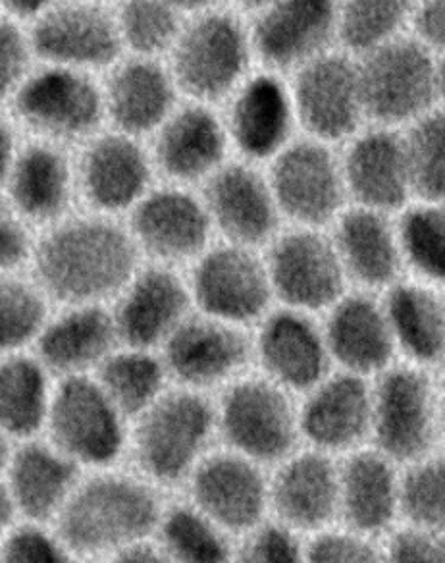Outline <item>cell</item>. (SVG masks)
<instances>
[{
  "label": "cell",
  "mask_w": 445,
  "mask_h": 563,
  "mask_svg": "<svg viewBox=\"0 0 445 563\" xmlns=\"http://www.w3.org/2000/svg\"><path fill=\"white\" fill-rule=\"evenodd\" d=\"M0 10H2V0H0Z\"/></svg>",
  "instance_id": "obj_62"
},
{
  "label": "cell",
  "mask_w": 445,
  "mask_h": 563,
  "mask_svg": "<svg viewBox=\"0 0 445 563\" xmlns=\"http://www.w3.org/2000/svg\"><path fill=\"white\" fill-rule=\"evenodd\" d=\"M367 124L403 130L437 107V55L413 33L355 58Z\"/></svg>",
  "instance_id": "obj_8"
},
{
  "label": "cell",
  "mask_w": 445,
  "mask_h": 563,
  "mask_svg": "<svg viewBox=\"0 0 445 563\" xmlns=\"http://www.w3.org/2000/svg\"><path fill=\"white\" fill-rule=\"evenodd\" d=\"M220 446L272 470L301 444L299 398L257 371L214 396Z\"/></svg>",
  "instance_id": "obj_6"
},
{
  "label": "cell",
  "mask_w": 445,
  "mask_h": 563,
  "mask_svg": "<svg viewBox=\"0 0 445 563\" xmlns=\"http://www.w3.org/2000/svg\"><path fill=\"white\" fill-rule=\"evenodd\" d=\"M118 345L109 306H55L32 352L63 380L94 375Z\"/></svg>",
  "instance_id": "obj_34"
},
{
  "label": "cell",
  "mask_w": 445,
  "mask_h": 563,
  "mask_svg": "<svg viewBox=\"0 0 445 563\" xmlns=\"http://www.w3.org/2000/svg\"><path fill=\"white\" fill-rule=\"evenodd\" d=\"M232 2H234L235 10H237L240 14L245 12V14L255 16L257 12L265 10L266 7H270L276 0H232Z\"/></svg>",
  "instance_id": "obj_57"
},
{
  "label": "cell",
  "mask_w": 445,
  "mask_h": 563,
  "mask_svg": "<svg viewBox=\"0 0 445 563\" xmlns=\"http://www.w3.org/2000/svg\"><path fill=\"white\" fill-rule=\"evenodd\" d=\"M174 386L216 396L253 371L251 330L193 311L160 347Z\"/></svg>",
  "instance_id": "obj_17"
},
{
  "label": "cell",
  "mask_w": 445,
  "mask_h": 563,
  "mask_svg": "<svg viewBox=\"0 0 445 563\" xmlns=\"http://www.w3.org/2000/svg\"><path fill=\"white\" fill-rule=\"evenodd\" d=\"M419 0H337V48L367 55L413 32Z\"/></svg>",
  "instance_id": "obj_39"
},
{
  "label": "cell",
  "mask_w": 445,
  "mask_h": 563,
  "mask_svg": "<svg viewBox=\"0 0 445 563\" xmlns=\"http://www.w3.org/2000/svg\"><path fill=\"white\" fill-rule=\"evenodd\" d=\"M388 563H445V537L399 527L386 539Z\"/></svg>",
  "instance_id": "obj_50"
},
{
  "label": "cell",
  "mask_w": 445,
  "mask_h": 563,
  "mask_svg": "<svg viewBox=\"0 0 445 563\" xmlns=\"http://www.w3.org/2000/svg\"><path fill=\"white\" fill-rule=\"evenodd\" d=\"M232 155L266 166L301 135L286 76L255 68L220 107Z\"/></svg>",
  "instance_id": "obj_18"
},
{
  "label": "cell",
  "mask_w": 445,
  "mask_h": 563,
  "mask_svg": "<svg viewBox=\"0 0 445 563\" xmlns=\"http://www.w3.org/2000/svg\"><path fill=\"white\" fill-rule=\"evenodd\" d=\"M101 563H173L163 550L155 544V540L148 539L135 547L125 548L118 554L110 555L109 560Z\"/></svg>",
  "instance_id": "obj_53"
},
{
  "label": "cell",
  "mask_w": 445,
  "mask_h": 563,
  "mask_svg": "<svg viewBox=\"0 0 445 563\" xmlns=\"http://www.w3.org/2000/svg\"><path fill=\"white\" fill-rule=\"evenodd\" d=\"M143 263L188 271L216 242L199 189L158 181L124 219Z\"/></svg>",
  "instance_id": "obj_13"
},
{
  "label": "cell",
  "mask_w": 445,
  "mask_h": 563,
  "mask_svg": "<svg viewBox=\"0 0 445 563\" xmlns=\"http://www.w3.org/2000/svg\"><path fill=\"white\" fill-rule=\"evenodd\" d=\"M0 563H84L53 525L20 521L0 544Z\"/></svg>",
  "instance_id": "obj_47"
},
{
  "label": "cell",
  "mask_w": 445,
  "mask_h": 563,
  "mask_svg": "<svg viewBox=\"0 0 445 563\" xmlns=\"http://www.w3.org/2000/svg\"><path fill=\"white\" fill-rule=\"evenodd\" d=\"M265 257L276 306L322 317L353 290L330 228L283 227Z\"/></svg>",
  "instance_id": "obj_11"
},
{
  "label": "cell",
  "mask_w": 445,
  "mask_h": 563,
  "mask_svg": "<svg viewBox=\"0 0 445 563\" xmlns=\"http://www.w3.org/2000/svg\"><path fill=\"white\" fill-rule=\"evenodd\" d=\"M166 4H170L173 9L178 10L183 16H196L204 10L216 9L222 7V0H163Z\"/></svg>",
  "instance_id": "obj_56"
},
{
  "label": "cell",
  "mask_w": 445,
  "mask_h": 563,
  "mask_svg": "<svg viewBox=\"0 0 445 563\" xmlns=\"http://www.w3.org/2000/svg\"><path fill=\"white\" fill-rule=\"evenodd\" d=\"M55 2L58 0H2V10L18 22H24V20L33 22Z\"/></svg>",
  "instance_id": "obj_54"
},
{
  "label": "cell",
  "mask_w": 445,
  "mask_h": 563,
  "mask_svg": "<svg viewBox=\"0 0 445 563\" xmlns=\"http://www.w3.org/2000/svg\"><path fill=\"white\" fill-rule=\"evenodd\" d=\"M181 99L222 107L258 68L249 24L237 10H204L189 16L166 56Z\"/></svg>",
  "instance_id": "obj_4"
},
{
  "label": "cell",
  "mask_w": 445,
  "mask_h": 563,
  "mask_svg": "<svg viewBox=\"0 0 445 563\" xmlns=\"http://www.w3.org/2000/svg\"><path fill=\"white\" fill-rule=\"evenodd\" d=\"M94 2H101V4H107V7H110L112 2H114V4H118V2H122V0H94Z\"/></svg>",
  "instance_id": "obj_61"
},
{
  "label": "cell",
  "mask_w": 445,
  "mask_h": 563,
  "mask_svg": "<svg viewBox=\"0 0 445 563\" xmlns=\"http://www.w3.org/2000/svg\"><path fill=\"white\" fill-rule=\"evenodd\" d=\"M93 378L130 422L174 386L160 352L125 344L110 353Z\"/></svg>",
  "instance_id": "obj_38"
},
{
  "label": "cell",
  "mask_w": 445,
  "mask_h": 563,
  "mask_svg": "<svg viewBox=\"0 0 445 563\" xmlns=\"http://www.w3.org/2000/svg\"><path fill=\"white\" fill-rule=\"evenodd\" d=\"M84 473L47 439L35 437L12 444L0 478L20 521L53 525Z\"/></svg>",
  "instance_id": "obj_32"
},
{
  "label": "cell",
  "mask_w": 445,
  "mask_h": 563,
  "mask_svg": "<svg viewBox=\"0 0 445 563\" xmlns=\"http://www.w3.org/2000/svg\"><path fill=\"white\" fill-rule=\"evenodd\" d=\"M301 135L342 147L367 125L355 56L334 48L288 78Z\"/></svg>",
  "instance_id": "obj_16"
},
{
  "label": "cell",
  "mask_w": 445,
  "mask_h": 563,
  "mask_svg": "<svg viewBox=\"0 0 445 563\" xmlns=\"http://www.w3.org/2000/svg\"><path fill=\"white\" fill-rule=\"evenodd\" d=\"M79 209L124 220L158 184L147 141L104 128L74 151Z\"/></svg>",
  "instance_id": "obj_14"
},
{
  "label": "cell",
  "mask_w": 445,
  "mask_h": 563,
  "mask_svg": "<svg viewBox=\"0 0 445 563\" xmlns=\"http://www.w3.org/2000/svg\"><path fill=\"white\" fill-rule=\"evenodd\" d=\"M24 143V135L18 130L9 112L0 109V191L9 178L10 168L14 165L18 151Z\"/></svg>",
  "instance_id": "obj_52"
},
{
  "label": "cell",
  "mask_w": 445,
  "mask_h": 563,
  "mask_svg": "<svg viewBox=\"0 0 445 563\" xmlns=\"http://www.w3.org/2000/svg\"><path fill=\"white\" fill-rule=\"evenodd\" d=\"M219 444L214 398L170 386L130 422L124 463L163 493L178 494Z\"/></svg>",
  "instance_id": "obj_3"
},
{
  "label": "cell",
  "mask_w": 445,
  "mask_h": 563,
  "mask_svg": "<svg viewBox=\"0 0 445 563\" xmlns=\"http://www.w3.org/2000/svg\"><path fill=\"white\" fill-rule=\"evenodd\" d=\"M268 485L270 470L219 444L178 494L240 539L270 517Z\"/></svg>",
  "instance_id": "obj_20"
},
{
  "label": "cell",
  "mask_w": 445,
  "mask_h": 563,
  "mask_svg": "<svg viewBox=\"0 0 445 563\" xmlns=\"http://www.w3.org/2000/svg\"><path fill=\"white\" fill-rule=\"evenodd\" d=\"M411 33L436 55H445V0H419Z\"/></svg>",
  "instance_id": "obj_51"
},
{
  "label": "cell",
  "mask_w": 445,
  "mask_h": 563,
  "mask_svg": "<svg viewBox=\"0 0 445 563\" xmlns=\"http://www.w3.org/2000/svg\"><path fill=\"white\" fill-rule=\"evenodd\" d=\"M25 140L76 151L107 128L101 76L35 64L7 107Z\"/></svg>",
  "instance_id": "obj_5"
},
{
  "label": "cell",
  "mask_w": 445,
  "mask_h": 563,
  "mask_svg": "<svg viewBox=\"0 0 445 563\" xmlns=\"http://www.w3.org/2000/svg\"><path fill=\"white\" fill-rule=\"evenodd\" d=\"M10 448H12V444H10L9 440L0 437V473L4 470V463H7V457H9Z\"/></svg>",
  "instance_id": "obj_59"
},
{
  "label": "cell",
  "mask_w": 445,
  "mask_h": 563,
  "mask_svg": "<svg viewBox=\"0 0 445 563\" xmlns=\"http://www.w3.org/2000/svg\"><path fill=\"white\" fill-rule=\"evenodd\" d=\"M199 191L220 242L265 250L286 227L265 166L232 157Z\"/></svg>",
  "instance_id": "obj_23"
},
{
  "label": "cell",
  "mask_w": 445,
  "mask_h": 563,
  "mask_svg": "<svg viewBox=\"0 0 445 563\" xmlns=\"http://www.w3.org/2000/svg\"><path fill=\"white\" fill-rule=\"evenodd\" d=\"M334 371L376 378L398 363L382 294L349 290L322 314Z\"/></svg>",
  "instance_id": "obj_30"
},
{
  "label": "cell",
  "mask_w": 445,
  "mask_h": 563,
  "mask_svg": "<svg viewBox=\"0 0 445 563\" xmlns=\"http://www.w3.org/2000/svg\"><path fill=\"white\" fill-rule=\"evenodd\" d=\"M153 540L173 563H234L235 537L183 496L168 498Z\"/></svg>",
  "instance_id": "obj_37"
},
{
  "label": "cell",
  "mask_w": 445,
  "mask_h": 563,
  "mask_svg": "<svg viewBox=\"0 0 445 563\" xmlns=\"http://www.w3.org/2000/svg\"><path fill=\"white\" fill-rule=\"evenodd\" d=\"M37 64L30 33L14 18L0 16V109H7Z\"/></svg>",
  "instance_id": "obj_48"
},
{
  "label": "cell",
  "mask_w": 445,
  "mask_h": 563,
  "mask_svg": "<svg viewBox=\"0 0 445 563\" xmlns=\"http://www.w3.org/2000/svg\"><path fill=\"white\" fill-rule=\"evenodd\" d=\"M234 563H307V539L268 517L235 540Z\"/></svg>",
  "instance_id": "obj_45"
},
{
  "label": "cell",
  "mask_w": 445,
  "mask_h": 563,
  "mask_svg": "<svg viewBox=\"0 0 445 563\" xmlns=\"http://www.w3.org/2000/svg\"><path fill=\"white\" fill-rule=\"evenodd\" d=\"M40 64L102 76L124 58L114 9L94 0H58L30 27Z\"/></svg>",
  "instance_id": "obj_15"
},
{
  "label": "cell",
  "mask_w": 445,
  "mask_h": 563,
  "mask_svg": "<svg viewBox=\"0 0 445 563\" xmlns=\"http://www.w3.org/2000/svg\"><path fill=\"white\" fill-rule=\"evenodd\" d=\"M53 307L30 268L0 273V357L32 352Z\"/></svg>",
  "instance_id": "obj_41"
},
{
  "label": "cell",
  "mask_w": 445,
  "mask_h": 563,
  "mask_svg": "<svg viewBox=\"0 0 445 563\" xmlns=\"http://www.w3.org/2000/svg\"><path fill=\"white\" fill-rule=\"evenodd\" d=\"M398 228L407 278L445 291V201H411Z\"/></svg>",
  "instance_id": "obj_40"
},
{
  "label": "cell",
  "mask_w": 445,
  "mask_h": 563,
  "mask_svg": "<svg viewBox=\"0 0 445 563\" xmlns=\"http://www.w3.org/2000/svg\"><path fill=\"white\" fill-rule=\"evenodd\" d=\"M349 205L398 214L413 201L401 130L367 124L340 147Z\"/></svg>",
  "instance_id": "obj_28"
},
{
  "label": "cell",
  "mask_w": 445,
  "mask_h": 563,
  "mask_svg": "<svg viewBox=\"0 0 445 563\" xmlns=\"http://www.w3.org/2000/svg\"><path fill=\"white\" fill-rule=\"evenodd\" d=\"M401 527L445 537V455L432 452L401 470Z\"/></svg>",
  "instance_id": "obj_44"
},
{
  "label": "cell",
  "mask_w": 445,
  "mask_h": 563,
  "mask_svg": "<svg viewBox=\"0 0 445 563\" xmlns=\"http://www.w3.org/2000/svg\"><path fill=\"white\" fill-rule=\"evenodd\" d=\"M125 55L166 60L188 18L163 0H122L114 9Z\"/></svg>",
  "instance_id": "obj_42"
},
{
  "label": "cell",
  "mask_w": 445,
  "mask_h": 563,
  "mask_svg": "<svg viewBox=\"0 0 445 563\" xmlns=\"http://www.w3.org/2000/svg\"><path fill=\"white\" fill-rule=\"evenodd\" d=\"M56 378L33 352L0 357V437L18 444L43 434Z\"/></svg>",
  "instance_id": "obj_36"
},
{
  "label": "cell",
  "mask_w": 445,
  "mask_h": 563,
  "mask_svg": "<svg viewBox=\"0 0 445 563\" xmlns=\"http://www.w3.org/2000/svg\"><path fill=\"white\" fill-rule=\"evenodd\" d=\"M107 128L147 141L180 104L166 60L125 55L102 74Z\"/></svg>",
  "instance_id": "obj_29"
},
{
  "label": "cell",
  "mask_w": 445,
  "mask_h": 563,
  "mask_svg": "<svg viewBox=\"0 0 445 563\" xmlns=\"http://www.w3.org/2000/svg\"><path fill=\"white\" fill-rule=\"evenodd\" d=\"M301 444L344 457L370 446L372 380L332 371L299 398Z\"/></svg>",
  "instance_id": "obj_25"
},
{
  "label": "cell",
  "mask_w": 445,
  "mask_h": 563,
  "mask_svg": "<svg viewBox=\"0 0 445 563\" xmlns=\"http://www.w3.org/2000/svg\"><path fill=\"white\" fill-rule=\"evenodd\" d=\"M258 68L289 78L337 48V0H276L249 24Z\"/></svg>",
  "instance_id": "obj_22"
},
{
  "label": "cell",
  "mask_w": 445,
  "mask_h": 563,
  "mask_svg": "<svg viewBox=\"0 0 445 563\" xmlns=\"http://www.w3.org/2000/svg\"><path fill=\"white\" fill-rule=\"evenodd\" d=\"M440 388L432 371L398 361L372 378L370 446L399 467L436 452Z\"/></svg>",
  "instance_id": "obj_7"
},
{
  "label": "cell",
  "mask_w": 445,
  "mask_h": 563,
  "mask_svg": "<svg viewBox=\"0 0 445 563\" xmlns=\"http://www.w3.org/2000/svg\"><path fill=\"white\" fill-rule=\"evenodd\" d=\"M440 429L445 437V391H440Z\"/></svg>",
  "instance_id": "obj_60"
},
{
  "label": "cell",
  "mask_w": 445,
  "mask_h": 563,
  "mask_svg": "<svg viewBox=\"0 0 445 563\" xmlns=\"http://www.w3.org/2000/svg\"><path fill=\"white\" fill-rule=\"evenodd\" d=\"M199 313L253 330L276 307L265 250L216 242L186 271Z\"/></svg>",
  "instance_id": "obj_10"
},
{
  "label": "cell",
  "mask_w": 445,
  "mask_h": 563,
  "mask_svg": "<svg viewBox=\"0 0 445 563\" xmlns=\"http://www.w3.org/2000/svg\"><path fill=\"white\" fill-rule=\"evenodd\" d=\"M130 421L91 376L56 380L43 439L79 470L125 462Z\"/></svg>",
  "instance_id": "obj_9"
},
{
  "label": "cell",
  "mask_w": 445,
  "mask_h": 563,
  "mask_svg": "<svg viewBox=\"0 0 445 563\" xmlns=\"http://www.w3.org/2000/svg\"><path fill=\"white\" fill-rule=\"evenodd\" d=\"M0 196L40 234L79 209L74 151L25 140Z\"/></svg>",
  "instance_id": "obj_27"
},
{
  "label": "cell",
  "mask_w": 445,
  "mask_h": 563,
  "mask_svg": "<svg viewBox=\"0 0 445 563\" xmlns=\"http://www.w3.org/2000/svg\"><path fill=\"white\" fill-rule=\"evenodd\" d=\"M141 265L124 220L78 209L41 230L30 273L53 306H110Z\"/></svg>",
  "instance_id": "obj_1"
},
{
  "label": "cell",
  "mask_w": 445,
  "mask_h": 563,
  "mask_svg": "<svg viewBox=\"0 0 445 563\" xmlns=\"http://www.w3.org/2000/svg\"><path fill=\"white\" fill-rule=\"evenodd\" d=\"M330 235L353 290L383 294L405 278L398 214L349 205Z\"/></svg>",
  "instance_id": "obj_31"
},
{
  "label": "cell",
  "mask_w": 445,
  "mask_h": 563,
  "mask_svg": "<svg viewBox=\"0 0 445 563\" xmlns=\"http://www.w3.org/2000/svg\"><path fill=\"white\" fill-rule=\"evenodd\" d=\"M158 181L201 189L232 155L219 107L183 101L147 140Z\"/></svg>",
  "instance_id": "obj_19"
},
{
  "label": "cell",
  "mask_w": 445,
  "mask_h": 563,
  "mask_svg": "<svg viewBox=\"0 0 445 563\" xmlns=\"http://www.w3.org/2000/svg\"><path fill=\"white\" fill-rule=\"evenodd\" d=\"M168 498L125 463L86 471L53 527L81 562L101 563L153 539Z\"/></svg>",
  "instance_id": "obj_2"
},
{
  "label": "cell",
  "mask_w": 445,
  "mask_h": 563,
  "mask_svg": "<svg viewBox=\"0 0 445 563\" xmlns=\"http://www.w3.org/2000/svg\"><path fill=\"white\" fill-rule=\"evenodd\" d=\"M401 363L432 371L445 363V291L401 278L382 294Z\"/></svg>",
  "instance_id": "obj_35"
},
{
  "label": "cell",
  "mask_w": 445,
  "mask_h": 563,
  "mask_svg": "<svg viewBox=\"0 0 445 563\" xmlns=\"http://www.w3.org/2000/svg\"><path fill=\"white\" fill-rule=\"evenodd\" d=\"M18 523H20V517H18L16 508L10 500L9 493L0 478V544L9 537L10 532L14 531Z\"/></svg>",
  "instance_id": "obj_55"
},
{
  "label": "cell",
  "mask_w": 445,
  "mask_h": 563,
  "mask_svg": "<svg viewBox=\"0 0 445 563\" xmlns=\"http://www.w3.org/2000/svg\"><path fill=\"white\" fill-rule=\"evenodd\" d=\"M401 470L372 446L340 457L337 525L388 539L401 527Z\"/></svg>",
  "instance_id": "obj_33"
},
{
  "label": "cell",
  "mask_w": 445,
  "mask_h": 563,
  "mask_svg": "<svg viewBox=\"0 0 445 563\" xmlns=\"http://www.w3.org/2000/svg\"><path fill=\"white\" fill-rule=\"evenodd\" d=\"M437 107L445 110V55H437Z\"/></svg>",
  "instance_id": "obj_58"
},
{
  "label": "cell",
  "mask_w": 445,
  "mask_h": 563,
  "mask_svg": "<svg viewBox=\"0 0 445 563\" xmlns=\"http://www.w3.org/2000/svg\"><path fill=\"white\" fill-rule=\"evenodd\" d=\"M120 344L160 352L196 311L186 271L143 263L110 303Z\"/></svg>",
  "instance_id": "obj_24"
},
{
  "label": "cell",
  "mask_w": 445,
  "mask_h": 563,
  "mask_svg": "<svg viewBox=\"0 0 445 563\" xmlns=\"http://www.w3.org/2000/svg\"><path fill=\"white\" fill-rule=\"evenodd\" d=\"M270 517L301 537L340 521V457L297 448L270 470Z\"/></svg>",
  "instance_id": "obj_26"
},
{
  "label": "cell",
  "mask_w": 445,
  "mask_h": 563,
  "mask_svg": "<svg viewBox=\"0 0 445 563\" xmlns=\"http://www.w3.org/2000/svg\"><path fill=\"white\" fill-rule=\"evenodd\" d=\"M307 563H388L386 540L334 525L307 539Z\"/></svg>",
  "instance_id": "obj_46"
},
{
  "label": "cell",
  "mask_w": 445,
  "mask_h": 563,
  "mask_svg": "<svg viewBox=\"0 0 445 563\" xmlns=\"http://www.w3.org/2000/svg\"><path fill=\"white\" fill-rule=\"evenodd\" d=\"M413 201H445V110L436 107L401 130Z\"/></svg>",
  "instance_id": "obj_43"
},
{
  "label": "cell",
  "mask_w": 445,
  "mask_h": 563,
  "mask_svg": "<svg viewBox=\"0 0 445 563\" xmlns=\"http://www.w3.org/2000/svg\"><path fill=\"white\" fill-rule=\"evenodd\" d=\"M253 371L301 398L334 371L321 314L274 307L251 330Z\"/></svg>",
  "instance_id": "obj_21"
},
{
  "label": "cell",
  "mask_w": 445,
  "mask_h": 563,
  "mask_svg": "<svg viewBox=\"0 0 445 563\" xmlns=\"http://www.w3.org/2000/svg\"><path fill=\"white\" fill-rule=\"evenodd\" d=\"M35 240L37 232L0 196V273L30 268Z\"/></svg>",
  "instance_id": "obj_49"
},
{
  "label": "cell",
  "mask_w": 445,
  "mask_h": 563,
  "mask_svg": "<svg viewBox=\"0 0 445 563\" xmlns=\"http://www.w3.org/2000/svg\"><path fill=\"white\" fill-rule=\"evenodd\" d=\"M265 170L286 227L330 228L349 207L340 147L299 135Z\"/></svg>",
  "instance_id": "obj_12"
}]
</instances>
